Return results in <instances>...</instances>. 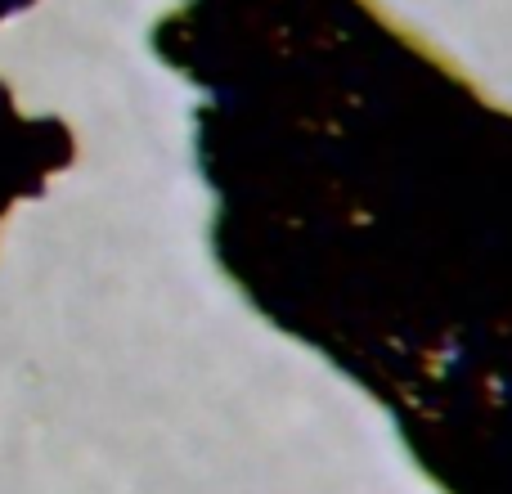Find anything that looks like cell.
Instances as JSON below:
<instances>
[{
  "mask_svg": "<svg viewBox=\"0 0 512 494\" xmlns=\"http://www.w3.org/2000/svg\"><path fill=\"white\" fill-rule=\"evenodd\" d=\"M77 162V135L59 117L18 113L14 90L0 81V225L9 207L41 198L59 171Z\"/></svg>",
  "mask_w": 512,
  "mask_h": 494,
  "instance_id": "7a4b0ae2",
  "label": "cell"
},
{
  "mask_svg": "<svg viewBox=\"0 0 512 494\" xmlns=\"http://www.w3.org/2000/svg\"><path fill=\"white\" fill-rule=\"evenodd\" d=\"M32 0H0V23H5L9 14H18V9H27Z\"/></svg>",
  "mask_w": 512,
  "mask_h": 494,
  "instance_id": "3957f363",
  "label": "cell"
},
{
  "mask_svg": "<svg viewBox=\"0 0 512 494\" xmlns=\"http://www.w3.org/2000/svg\"><path fill=\"white\" fill-rule=\"evenodd\" d=\"M212 256L441 494H512V113L373 0H185Z\"/></svg>",
  "mask_w": 512,
  "mask_h": 494,
  "instance_id": "6da1fadb",
  "label": "cell"
}]
</instances>
